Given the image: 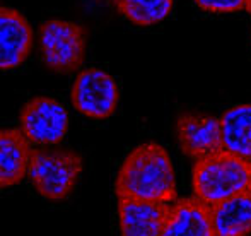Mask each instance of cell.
<instances>
[{
  "instance_id": "1",
  "label": "cell",
  "mask_w": 251,
  "mask_h": 236,
  "mask_svg": "<svg viewBox=\"0 0 251 236\" xmlns=\"http://www.w3.org/2000/svg\"><path fill=\"white\" fill-rule=\"evenodd\" d=\"M120 199L169 204L176 199L175 166L168 151L154 142L135 147L125 157L115 183Z\"/></svg>"
},
{
  "instance_id": "2",
  "label": "cell",
  "mask_w": 251,
  "mask_h": 236,
  "mask_svg": "<svg viewBox=\"0 0 251 236\" xmlns=\"http://www.w3.org/2000/svg\"><path fill=\"white\" fill-rule=\"evenodd\" d=\"M251 163L227 151H221L193 166L192 186L197 199L208 206L222 202L250 188Z\"/></svg>"
},
{
  "instance_id": "3",
  "label": "cell",
  "mask_w": 251,
  "mask_h": 236,
  "mask_svg": "<svg viewBox=\"0 0 251 236\" xmlns=\"http://www.w3.org/2000/svg\"><path fill=\"white\" fill-rule=\"evenodd\" d=\"M80 173L82 157L70 149H36L29 164V180L34 190L51 202L65 200L74 192Z\"/></svg>"
},
{
  "instance_id": "4",
  "label": "cell",
  "mask_w": 251,
  "mask_h": 236,
  "mask_svg": "<svg viewBox=\"0 0 251 236\" xmlns=\"http://www.w3.org/2000/svg\"><path fill=\"white\" fill-rule=\"evenodd\" d=\"M86 29L72 21H47L38 31L41 60L56 74L74 72L82 65L86 58Z\"/></svg>"
},
{
  "instance_id": "5",
  "label": "cell",
  "mask_w": 251,
  "mask_h": 236,
  "mask_svg": "<svg viewBox=\"0 0 251 236\" xmlns=\"http://www.w3.org/2000/svg\"><path fill=\"white\" fill-rule=\"evenodd\" d=\"M21 130L33 144L55 146L69 130V111L50 96H38L23 106L19 115Z\"/></svg>"
},
{
  "instance_id": "6",
  "label": "cell",
  "mask_w": 251,
  "mask_h": 236,
  "mask_svg": "<svg viewBox=\"0 0 251 236\" xmlns=\"http://www.w3.org/2000/svg\"><path fill=\"white\" fill-rule=\"evenodd\" d=\"M72 105L84 117L102 120L115 113L120 101L116 80L101 69H86L72 86Z\"/></svg>"
},
{
  "instance_id": "7",
  "label": "cell",
  "mask_w": 251,
  "mask_h": 236,
  "mask_svg": "<svg viewBox=\"0 0 251 236\" xmlns=\"http://www.w3.org/2000/svg\"><path fill=\"white\" fill-rule=\"evenodd\" d=\"M176 137L183 153L195 161L224 151L221 118L210 115H181L176 122Z\"/></svg>"
},
{
  "instance_id": "8",
  "label": "cell",
  "mask_w": 251,
  "mask_h": 236,
  "mask_svg": "<svg viewBox=\"0 0 251 236\" xmlns=\"http://www.w3.org/2000/svg\"><path fill=\"white\" fill-rule=\"evenodd\" d=\"M33 45V31L27 19L16 9H0V67L17 69L24 63Z\"/></svg>"
},
{
  "instance_id": "9",
  "label": "cell",
  "mask_w": 251,
  "mask_h": 236,
  "mask_svg": "<svg viewBox=\"0 0 251 236\" xmlns=\"http://www.w3.org/2000/svg\"><path fill=\"white\" fill-rule=\"evenodd\" d=\"M169 206L149 200L120 199L118 223L125 236H159L164 233Z\"/></svg>"
},
{
  "instance_id": "10",
  "label": "cell",
  "mask_w": 251,
  "mask_h": 236,
  "mask_svg": "<svg viewBox=\"0 0 251 236\" xmlns=\"http://www.w3.org/2000/svg\"><path fill=\"white\" fill-rule=\"evenodd\" d=\"M31 140L23 130L3 129L0 132V185L9 188L21 183L29 175V164L33 151Z\"/></svg>"
},
{
  "instance_id": "11",
  "label": "cell",
  "mask_w": 251,
  "mask_h": 236,
  "mask_svg": "<svg viewBox=\"0 0 251 236\" xmlns=\"http://www.w3.org/2000/svg\"><path fill=\"white\" fill-rule=\"evenodd\" d=\"M214 236L212 206L203 200L181 199L169 207V217L162 236Z\"/></svg>"
},
{
  "instance_id": "12",
  "label": "cell",
  "mask_w": 251,
  "mask_h": 236,
  "mask_svg": "<svg viewBox=\"0 0 251 236\" xmlns=\"http://www.w3.org/2000/svg\"><path fill=\"white\" fill-rule=\"evenodd\" d=\"M212 224L217 236L251 233V192H241L212 206Z\"/></svg>"
},
{
  "instance_id": "13",
  "label": "cell",
  "mask_w": 251,
  "mask_h": 236,
  "mask_svg": "<svg viewBox=\"0 0 251 236\" xmlns=\"http://www.w3.org/2000/svg\"><path fill=\"white\" fill-rule=\"evenodd\" d=\"M221 129L224 149L251 163V103L226 111L221 117Z\"/></svg>"
},
{
  "instance_id": "14",
  "label": "cell",
  "mask_w": 251,
  "mask_h": 236,
  "mask_svg": "<svg viewBox=\"0 0 251 236\" xmlns=\"http://www.w3.org/2000/svg\"><path fill=\"white\" fill-rule=\"evenodd\" d=\"M120 16L140 27H149L171 14L175 0H113Z\"/></svg>"
},
{
  "instance_id": "15",
  "label": "cell",
  "mask_w": 251,
  "mask_h": 236,
  "mask_svg": "<svg viewBox=\"0 0 251 236\" xmlns=\"http://www.w3.org/2000/svg\"><path fill=\"white\" fill-rule=\"evenodd\" d=\"M205 12L229 14L246 9V0H193Z\"/></svg>"
},
{
  "instance_id": "16",
  "label": "cell",
  "mask_w": 251,
  "mask_h": 236,
  "mask_svg": "<svg viewBox=\"0 0 251 236\" xmlns=\"http://www.w3.org/2000/svg\"><path fill=\"white\" fill-rule=\"evenodd\" d=\"M246 10L251 14V0H246Z\"/></svg>"
},
{
  "instance_id": "17",
  "label": "cell",
  "mask_w": 251,
  "mask_h": 236,
  "mask_svg": "<svg viewBox=\"0 0 251 236\" xmlns=\"http://www.w3.org/2000/svg\"><path fill=\"white\" fill-rule=\"evenodd\" d=\"M248 190H250V192H251V177H250V188H248Z\"/></svg>"
}]
</instances>
